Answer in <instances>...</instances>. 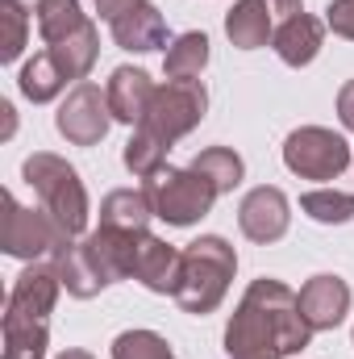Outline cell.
<instances>
[{"instance_id":"7402d4cb","label":"cell","mask_w":354,"mask_h":359,"mask_svg":"<svg viewBox=\"0 0 354 359\" xmlns=\"http://www.w3.org/2000/svg\"><path fill=\"white\" fill-rule=\"evenodd\" d=\"M34 17H38V34L46 46H59L63 38H71L76 29L88 25V17L80 13V0H42L34 8Z\"/></svg>"},{"instance_id":"ac0fdd59","label":"cell","mask_w":354,"mask_h":359,"mask_svg":"<svg viewBox=\"0 0 354 359\" xmlns=\"http://www.w3.org/2000/svg\"><path fill=\"white\" fill-rule=\"evenodd\" d=\"M150 217H155V205H150L146 188H117L100 201V226L129 230V234H150Z\"/></svg>"},{"instance_id":"9c48e42d","label":"cell","mask_w":354,"mask_h":359,"mask_svg":"<svg viewBox=\"0 0 354 359\" xmlns=\"http://www.w3.org/2000/svg\"><path fill=\"white\" fill-rule=\"evenodd\" d=\"M113 126V109H108V96L96 88V84H76L67 92V100L59 104L55 113V130L71 142V147H96Z\"/></svg>"},{"instance_id":"e0dca14e","label":"cell","mask_w":354,"mask_h":359,"mask_svg":"<svg viewBox=\"0 0 354 359\" xmlns=\"http://www.w3.org/2000/svg\"><path fill=\"white\" fill-rule=\"evenodd\" d=\"M275 8L271 0H238L229 13H225V38L238 46V50H259L275 38Z\"/></svg>"},{"instance_id":"f1b7e54d","label":"cell","mask_w":354,"mask_h":359,"mask_svg":"<svg viewBox=\"0 0 354 359\" xmlns=\"http://www.w3.org/2000/svg\"><path fill=\"white\" fill-rule=\"evenodd\" d=\"M325 25H330L338 38L354 42V0H330V8H325Z\"/></svg>"},{"instance_id":"5b68a950","label":"cell","mask_w":354,"mask_h":359,"mask_svg":"<svg viewBox=\"0 0 354 359\" xmlns=\"http://www.w3.org/2000/svg\"><path fill=\"white\" fill-rule=\"evenodd\" d=\"M76 238L46 213V209H25L13 192H4V213H0V247L13 259L29 264H55Z\"/></svg>"},{"instance_id":"836d02e7","label":"cell","mask_w":354,"mask_h":359,"mask_svg":"<svg viewBox=\"0 0 354 359\" xmlns=\"http://www.w3.org/2000/svg\"><path fill=\"white\" fill-rule=\"evenodd\" d=\"M59 359H92V355H88V351H63Z\"/></svg>"},{"instance_id":"ba28073f","label":"cell","mask_w":354,"mask_h":359,"mask_svg":"<svg viewBox=\"0 0 354 359\" xmlns=\"http://www.w3.org/2000/svg\"><path fill=\"white\" fill-rule=\"evenodd\" d=\"M351 142L325 126H300L283 142V163L300 180H338L351 168Z\"/></svg>"},{"instance_id":"30bf717a","label":"cell","mask_w":354,"mask_h":359,"mask_svg":"<svg viewBox=\"0 0 354 359\" xmlns=\"http://www.w3.org/2000/svg\"><path fill=\"white\" fill-rule=\"evenodd\" d=\"M238 226H242V234L250 238V243H279L283 234H288V226H292V205H288V196L279 192V188H250L246 196H242V205H238Z\"/></svg>"},{"instance_id":"52a82bcc","label":"cell","mask_w":354,"mask_h":359,"mask_svg":"<svg viewBox=\"0 0 354 359\" xmlns=\"http://www.w3.org/2000/svg\"><path fill=\"white\" fill-rule=\"evenodd\" d=\"M204 113H208V92H204L200 80H167V84H159L146 117L134 130L150 134L155 142H163L171 151V142H179L183 134H192L204 121Z\"/></svg>"},{"instance_id":"44dd1931","label":"cell","mask_w":354,"mask_h":359,"mask_svg":"<svg viewBox=\"0 0 354 359\" xmlns=\"http://www.w3.org/2000/svg\"><path fill=\"white\" fill-rule=\"evenodd\" d=\"M204 67H208V38L200 29L179 34L163 55V76L167 80H200Z\"/></svg>"},{"instance_id":"5bb4252c","label":"cell","mask_w":354,"mask_h":359,"mask_svg":"<svg viewBox=\"0 0 354 359\" xmlns=\"http://www.w3.org/2000/svg\"><path fill=\"white\" fill-rule=\"evenodd\" d=\"M271 46L288 67H309L325 46V21H317L313 13H292L275 25Z\"/></svg>"},{"instance_id":"603a6c76","label":"cell","mask_w":354,"mask_h":359,"mask_svg":"<svg viewBox=\"0 0 354 359\" xmlns=\"http://www.w3.org/2000/svg\"><path fill=\"white\" fill-rule=\"evenodd\" d=\"M192 168L208 180L217 192H234V188L242 184V176H246L242 155H238V151H229V147H208V151H200V155L192 159Z\"/></svg>"},{"instance_id":"6da1fadb","label":"cell","mask_w":354,"mask_h":359,"mask_svg":"<svg viewBox=\"0 0 354 359\" xmlns=\"http://www.w3.org/2000/svg\"><path fill=\"white\" fill-rule=\"evenodd\" d=\"M309 339H313V326L304 322L296 292L271 276H259L246 288V297L238 301L225 326L229 359H288L304 351Z\"/></svg>"},{"instance_id":"277c9868","label":"cell","mask_w":354,"mask_h":359,"mask_svg":"<svg viewBox=\"0 0 354 359\" xmlns=\"http://www.w3.org/2000/svg\"><path fill=\"white\" fill-rule=\"evenodd\" d=\"M21 176H25V184L38 192L42 209H46L71 238H80V234L88 230V188H84L80 172H76L67 159H59V155H50V151H34V155L21 163Z\"/></svg>"},{"instance_id":"d6986e66","label":"cell","mask_w":354,"mask_h":359,"mask_svg":"<svg viewBox=\"0 0 354 359\" xmlns=\"http://www.w3.org/2000/svg\"><path fill=\"white\" fill-rule=\"evenodd\" d=\"M50 55H55V63L63 67V76L67 80H88V72L96 67V55H100V34H96V25H84V29H76L71 38H63L59 46H46Z\"/></svg>"},{"instance_id":"f546056e","label":"cell","mask_w":354,"mask_h":359,"mask_svg":"<svg viewBox=\"0 0 354 359\" xmlns=\"http://www.w3.org/2000/svg\"><path fill=\"white\" fill-rule=\"evenodd\" d=\"M142 0H96V13H100V21H117V17H125L129 8H138Z\"/></svg>"},{"instance_id":"e575fe53","label":"cell","mask_w":354,"mask_h":359,"mask_svg":"<svg viewBox=\"0 0 354 359\" xmlns=\"http://www.w3.org/2000/svg\"><path fill=\"white\" fill-rule=\"evenodd\" d=\"M17 4H21V8H29V13H34V8H38V4H42V0H17Z\"/></svg>"},{"instance_id":"3957f363","label":"cell","mask_w":354,"mask_h":359,"mask_svg":"<svg viewBox=\"0 0 354 359\" xmlns=\"http://www.w3.org/2000/svg\"><path fill=\"white\" fill-rule=\"evenodd\" d=\"M234 271H238V255H234V247H229L221 234H200L196 243H187V247H183L179 288H176L179 309L192 313V318L213 313V309L225 301Z\"/></svg>"},{"instance_id":"484cf974","label":"cell","mask_w":354,"mask_h":359,"mask_svg":"<svg viewBox=\"0 0 354 359\" xmlns=\"http://www.w3.org/2000/svg\"><path fill=\"white\" fill-rule=\"evenodd\" d=\"M121 159H125V168H129L138 180H150L163 163H167V147H163V142H155L150 134L134 130V134H129V142H125V151H121Z\"/></svg>"},{"instance_id":"d6a6232c","label":"cell","mask_w":354,"mask_h":359,"mask_svg":"<svg viewBox=\"0 0 354 359\" xmlns=\"http://www.w3.org/2000/svg\"><path fill=\"white\" fill-rule=\"evenodd\" d=\"M0 113H4V138H8V134H13V104L4 100V104H0Z\"/></svg>"},{"instance_id":"cb8c5ba5","label":"cell","mask_w":354,"mask_h":359,"mask_svg":"<svg viewBox=\"0 0 354 359\" xmlns=\"http://www.w3.org/2000/svg\"><path fill=\"white\" fill-rule=\"evenodd\" d=\"M55 271H59L63 288H67L71 297H80V301H88V297H96V292L104 288V280L96 276V268L88 264V255H84L80 243H71V247L55 259Z\"/></svg>"},{"instance_id":"1f68e13d","label":"cell","mask_w":354,"mask_h":359,"mask_svg":"<svg viewBox=\"0 0 354 359\" xmlns=\"http://www.w3.org/2000/svg\"><path fill=\"white\" fill-rule=\"evenodd\" d=\"M271 8H275V13H288V17H292V13H304L300 0H271Z\"/></svg>"},{"instance_id":"7a4b0ae2","label":"cell","mask_w":354,"mask_h":359,"mask_svg":"<svg viewBox=\"0 0 354 359\" xmlns=\"http://www.w3.org/2000/svg\"><path fill=\"white\" fill-rule=\"evenodd\" d=\"M59 288L63 280L55 264H29L17 276L8 305H4V355L0 359H46Z\"/></svg>"},{"instance_id":"2e32d148","label":"cell","mask_w":354,"mask_h":359,"mask_svg":"<svg viewBox=\"0 0 354 359\" xmlns=\"http://www.w3.org/2000/svg\"><path fill=\"white\" fill-rule=\"evenodd\" d=\"M108 29H113V42L121 50H134V55H150V50L167 46V21H163V13L150 0H142L138 8H129L125 17H117Z\"/></svg>"},{"instance_id":"ffe728a7","label":"cell","mask_w":354,"mask_h":359,"mask_svg":"<svg viewBox=\"0 0 354 359\" xmlns=\"http://www.w3.org/2000/svg\"><path fill=\"white\" fill-rule=\"evenodd\" d=\"M71 80L63 76V67L55 63V55L50 50H42V55H34L25 67H21V76H17V88L25 100H34V104H46V100H55L59 92L67 88Z\"/></svg>"},{"instance_id":"7c38bea8","label":"cell","mask_w":354,"mask_h":359,"mask_svg":"<svg viewBox=\"0 0 354 359\" xmlns=\"http://www.w3.org/2000/svg\"><path fill=\"white\" fill-rule=\"evenodd\" d=\"M296 301H300V313H304V322L313 326V334L317 330H334V326H342L346 322V313H351V284L342 280V276H313L300 292H296Z\"/></svg>"},{"instance_id":"4316f807","label":"cell","mask_w":354,"mask_h":359,"mask_svg":"<svg viewBox=\"0 0 354 359\" xmlns=\"http://www.w3.org/2000/svg\"><path fill=\"white\" fill-rule=\"evenodd\" d=\"M29 38V17L17 0H0V63H13L25 50Z\"/></svg>"},{"instance_id":"4fadbf2b","label":"cell","mask_w":354,"mask_h":359,"mask_svg":"<svg viewBox=\"0 0 354 359\" xmlns=\"http://www.w3.org/2000/svg\"><path fill=\"white\" fill-rule=\"evenodd\" d=\"M179 271H183V251L179 247L155 238V234H146L138 243V255H134V280L138 284H146L159 297H176Z\"/></svg>"},{"instance_id":"83f0119b","label":"cell","mask_w":354,"mask_h":359,"mask_svg":"<svg viewBox=\"0 0 354 359\" xmlns=\"http://www.w3.org/2000/svg\"><path fill=\"white\" fill-rule=\"evenodd\" d=\"M113 359H176L167 339L155 330H125L113 339Z\"/></svg>"},{"instance_id":"8992f818","label":"cell","mask_w":354,"mask_h":359,"mask_svg":"<svg viewBox=\"0 0 354 359\" xmlns=\"http://www.w3.org/2000/svg\"><path fill=\"white\" fill-rule=\"evenodd\" d=\"M142 188H146V196L155 205V217L167 222V226H196L213 209V201L221 196L196 168H167V163Z\"/></svg>"},{"instance_id":"8fae6325","label":"cell","mask_w":354,"mask_h":359,"mask_svg":"<svg viewBox=\"0 0 354 359\" xmlns=\"http://www.w3.org/2000/svg\"><path fill=\"white\" fill-rule=\"evenodd\" d=\"M142 238H146V234H129V230L100 226V230L88 234L80 247H84L88 264L96 268V276L104 280V288H108V284L134 276V255H138V243H142Z\"/></svg>"},{"instance_id":"d4e9b609","label":"cell","mask_w":354,"mask_h":359,"mask_svg":"<svg viewBox=\"0 0 354 359\" xmlns=\"http://www.w3.org/2000/svg\"><path fill=\"white\" fill-rule=\"evenodd\" d=\"M300 209L321 222V226H346L354 217V192H342V188H313L300 196Z\"/></svg>"},{"instance_id":"9a60e30c","label":"cell","mask_w":354,"mask_h":359,"mask_svg":"<svg viewBox=\"0 0 354 359\" xmlns=\"http://www.w3.org/2000/svg\"><path fill=\"white\" fill-rule=\"evenodd\" d=\"M159 84L142 72V67H117L104 84V96H108V109H113V121H125V126H138L150 109Z\"/></svg>"},{"instance_id":"4dcf8cb0","label":"cell","mask_w":354,"mask_h":359,"mask_svg":"<svg viewBox=\"0 0 354 359\" xmlns=\"http://www.w3.org/2000/svg\"><path fill=\"white\" fill-rule=\"evenodd\" d=\"M338 117H342L346 130H354V80H346L342 92H338Z\"/></svg>"}]
</instances>
